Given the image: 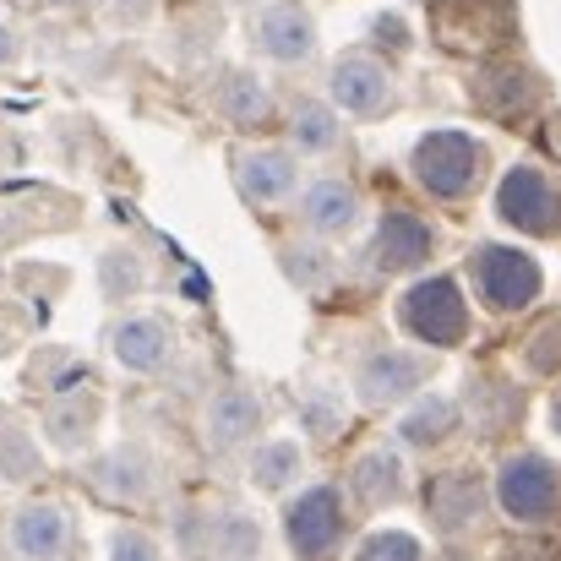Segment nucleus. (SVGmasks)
Returning <instances> with one entry per match:
<instances>
[{
	"instance_id": "obj_1",
	"label": "nucleus",
	"mask_w": 561,
	"mask_h": 561,
	"mask_svg": "<svg viewBox=\"0 0 561 561\" xmlns=\"http://www.w3.org/2000/svg\"><path fill=\"white\" fill-rule=\"evenodd\" d=\"M398 328L414 333V339L431 344V350H453V344H463V339H469V300H463L458 278L431 273V278L409 284L403 300H398Z\"/></svg>"
},
{
	"instance_id": "obj_2",
	"label": "nucleus",
	"mask_w": 561,
	"mask_h": 561,
	"mask_svg": "<svg viewBox=\"0 0 561 561\" xmlns=\"http://www.w3.org/2000/svg\"><path fill=\"white\" fill-rule=\"evenodd\" d=\"M409 170L414 181L431 191V196H469L480 186V170H485V148L458 131V126H442V131H425L414 148H409Z\"/></svg>"
},
{
	"instance_id": "obj_3",
	"label": "nucleus",
	"mask_w": 561,
	"mask_h": 561,
	"mask_svg": "<svg viewBox=\"0 0 561 561\" xmlns=\"http://www.w3.org/2000/svg\"><path fill=\"white\" fill-rule=\"evenodd\" d=\"M469 278H474V289L491 311H524L546 289L540 262L518 245H502V240H485V245L469 251Z\"/></svg>"
},
{
	"instance_id": "obj_4",
	"label": "nucleus",
	"mask_w": 561,
	"mask_h": 561,
	"mask_svg": "<svg viewBox=\"0 0 561 561\" xmlns=\"http://www.w3.org/2000/svg\"><path fill=\"white\" fill-rule=\"evenodd\" d=\"M496 218L524 234H561V181L540 164H513L496 186Z\"/></svg>"
},
{
	"instance_id": "obj_5",
	"label": "nucleus",
	"mask_w": 561,
	"mask_h": 561,
	"mask_svg": "<svg viewBox=\"0 0 561 561\" xmlns=\"http://www.w3.org/2000/svg\"><path fill=\"white\" fill-rule=\"evenodd\" d=\"M496 502H502L507 518H518V524H546V518L561 507L557 463L540 458V453H518V458H507L502 474H496Z\"/></svg>"
},
{
	"instance_id": "obj_6",
	"label": "nucleus",
	"mask_w": 561,
	"mask_h": 561,
	"mask_svg": "<svg viewBox=\"0 0 561 561\" xmlns=\"http://www.w3.org/2000/svg\"><path fill=\"white\" fill-rule=\"evenodd\" d=\"M328 93H333V110L355 115V121H381L392 110V77L376 55H344L328 77Z\"/></svg>"
},
{
	"instance_id": "obj_7",
	"label": "nucleus",
	"mask_w": 561,
	"mask_h": 561,
	"mask_svg": "<svg viewBox=\"0 0 561 561\" xmlns=\"http://www.w3.org/2000/svg\"><path fill=\"white\" fill-rule=\"evenodd\" d=\"M284 529H289L295 557L328 561V557H333V546H339V535H344V507H339V491H333V485H311V491L289 507Z\"/></svg>"
},
{
	"instance_id": "obj_8",
	"label": "nucleus",
	"mask_w": 561,
	"mask_h": 561,
	"mask_svg": "<svg viewBox=\"0 0 561 561\" xmlns=\"http://www.w3.org/2000/svg\"><path fill=\"white\" fill-rule=\"evenodd\" d=\"M431 251H436V229L420 213L392 207L381 218V229H376V267L381 273H414V267L431 262Z\"/></svg>"
},
{
	"instance_id": "obj_9",
	"label": "nucleus",
	"mask_w": 561,
	"mask_h": 561,
	"mask_svg": "<svg viewBox=\"0 0 561 561\" xmlns=\"http://www.w3.org/2000/svg\"><path fill=\"white\" fill-rule=\"evenodd\" d=\"M431 376V360H420V355H409V350H376L360 360V371H355V387H360V398L366 403H398V398H409L420 381Z\"/></svg>"
},
{
	"instance_id": "obj_10",
	"label": "nucleus",
	"mask_w": 561,
	"mask_h": 561,
	"mask_svg": "<svg viewBox=\"0 0 561 561\" xmlns=\"http://www.w3.org/2000/svg\"><path fill=\"white\" fill-rule=\"evenodd\" d=\"M110 350H115V360H121L126 371H159V366L170 360L175 339H170V322H164L159 311H137V317H121V322H115Z\"/></svg>"
},
{
	"instance_id": "obj_11",
	"label": "nucleus",
	"mask_w": 561,
	"mask_h": 561,
	"mask_svg": "<svg viewBox=\"0 0 561 561\" xmlns=\"http://www.w3.org/2000/svg\"><path fill=\"white\" fill-rule=\"evenodd\" d=\"M11 546L22 561H60L71 551V518L55 502H33L11 518Z\"/></svg>"
},
{
	"instance_id": "obj_12",
	"label": "nucleus",
	"mask_w": 561,
	"mask_h": 561,
	"mask_svg": "<svg viewBox=\"0 0 561 561\" xmlns=\"http://www.w3.org/2000/svg\"><path fill=\"white\" fill-rule=\"evenodd\" d=\"M256 38H262V49H267L273 60H284V66H300V60L317 55V22H311L300 5H289V0H278V5H267V11L256 16Z\"/></svg>"
},
{
	"instance_id": "obj_13",
	"label": "nucleus",
	"mask_w": 561,
	"mask_h": 561,
	"mask_svg": "<svg viewBox=\"0 0 561 561\" xmlns=\"http://www.w3.org/2000/svg\"><path fill=\"white\" fill-rule=\"evenodd\" d=\"M300 218H306V229H317V234H344L355 218H360V196L350 181H311L306 196H300Z\"/></svg>"
},
{
	"instance_id": "obj_14",
	"label": "nucleus",
	"mask_w": 561,
	"mask_h": 561,
	"mask_svg": "<svg viewBox=\"0 0 561 561\" xmlns=\"http://www.w3.org/2000/svg\"><path fill=\"white\" fill-rule=\"evenodd\" d=\"M256 420H262L256 398H251L245 387H224V392H213V403H207V442H213L218 453H229V447L251 442Z\"/></svg>"
},
{
	"instance_id": "obj_15",
	"label": "nucleus",
	"mask_w": 561,
	"mask_h": 561,
	"mask_svg": "<svg viewBox=\"0 0 561 561\" xmlns=\"http://www.w3.org/2000/svg\"><path fill=\"white\" fill-rule=\"evenodd\" d=\"M234 181H240V191H245L251 202H284L289 191L300 186L295 159H289L284 148H256V153H245L240 170H234Z\"/></svg>"
},
{
	"instance_id": "obj_16",
	"label": "nucleus",
	"mask_w": 561,
	"mask_h": 561,
	"mask_svg": "<svg viewBox=\"0 0 561 561\" xmlns=\"http://www.w3.org/2000/svg\"><path fill=\"white\" fill-rule=\"evenodd\" d=\"M93 485L121 496V502H137V496L153 491V458L142 447H115V453H104L93 463Z\"/></svg>"
},
{
	"instance_id": "obj_17",
	"label": "nucleus",
	"mask_w": 561,
	"mask_h": 561,
	"mask_svg": "<svg viewBox=\"0 0 561 561\" xmlns=\"http://www.w3.org/2000/svg\"><path fill=\"white\" fill-rule=\"evenodd\" d=\"M480 507H485V491H480L474 474H447V480H436V491H431V513H436V524H442L447 535L469 529V524L480 518Z\"/></svg>"
},
{
	"instance_id": "obj_18",
	"label": "nucleus",
	"mask_w": 561,
	"mask_h": 561,
	"mask_svg": "<svg viewBox=\"0 0 561 561\" xmlns=\"http://www.w3.org/2000/svg\"><path fill=\"white\" fill-rule=\"evenodd\" d=\"M350 485H355V496H360L366 507H387V502H398V496H403V463H398V453H387V447L366 453V458L355 463Z\"/></svg>"
},
{
	"instance_id": "obj_19",
	"label": "nucleus",
	"mask_w": 561,
	"mask_h": 561,
	"mask_svg": "<svg viewBox=\"0 0 561 561\" xmlns=\"http://www.w3.org/2000/svg\"><path fill=\"white\" fill-rule=\"evenodd\" d=\"M213 93H218V115H229L234 126H256L267 115V88L251 71H224Z\"/></svg>"
},
{
	"instance_id": "obj_20",
	"label": "nucleus",
	"mask_w": 561,
	"mask_h": 561,
	"mask_svg": "<svg viewBox=\"0 0 561 561\" xmlns=\"http://www.w3.org/2000/svg\"><path fill=\"white\" fill-rule=\"evenodd\" d=\"M453 425H458V403H453V398H420V403L403 414L398 436H403L409 447H436L442 436H453Z\"/></svg>"
},
{
	"instance_id": "obj_21",
	"label": "nucleus",
	"mask_w": 561,
	"mask_h": 561,
	"mask_svg": "<svg viewBox=\"0 0 561 561\" xmlns=\"http://www.w3.org/2000/svg\"><path fill=\"white\" fill-rule=\"evenodd\" d=\"M289 137H295V148H306V153H333V148H339V110L322 104V99H306V104L295 110V121H289Z\"/></svg>"
},
{
	"instance_id": "obj_22",
	"label": "nucleus",
	"mask_w": 561,
	"mask_h": 561,
	"mask_svg": "<svg viewBox=\"0 0 561 561\" xmlns=\"http://www.w3.org/2000/svg\"><path fill=\"white\" fill-rule=\"evenodd\" d=\"M137 284H142V256L137 251H104L99 256V289L110 300H126Z\"/></svg>"
},
{
	"instance_id": "obj_23",
	"label": "nucleus",
	"mask_w": 561,
	"mask_h": 561,
	"mask_svg": "<svg viewBox=\"0 0 561 561\" xmlns=\"http://www.w3.org/2000/svg\"><path fill=\"white\" fill-rule=\"evenodd\" d=\"M295 469H300V447H295V442H273V447H262V453H256V463H251V474H256V485H262V491L289 485V480H295Z\"/></svg>"
},
{
	"instance_id": "obj_24",
	"label": "nucleus",
	"mask_w": 561,
	"mask_h": 561,
	"mask_svg": "<svg viewBox=\"0 0 561 561\" xmlns=\"http://www.w3.org/2000/svg\"><path fill=\"white\" fill-rule=\"evenodd\" d=\"M218 561H256V546H262V535H256V524L245 518V513H229V518H218Z\"/></svg>"
},
{
	"instance_id": "obj_25",
	"label": "nucleus",
	"mask_w": 561,
	"mask_h": 561,
	"mask_svg": "<svg viewBox=\"0 0 561 561\" xmlns=\"http://www.w3.org/2000/svg\"><path fill=\"white\" fill-rule=\"evenodd\" d=\"M284 267H289V278H295L300 289H322L328 273H333V262H328L317 245H289V251H284Z\"/></svg>"
},
{
	"instance_id": "obj_26",
	"label": "nucleus",
	"mask_w": 561,
	"mask_h": 561,
	"mask_svg": "<svg viewBox=\"0 0 561 561\" xmlns=\"http://www.w3.org/2000/svg\"><path fill=\"white\" fill-rule=\"evenodd\" d=\"M355 561H420V540L403 535V529H376Z\"/></svg>"
},
{
	"instance_id": "obj_27",
	"label": "nucleus",
	"mask_w": 561,
	"mask_h": 561,
	"mask_svg": "<svg viewBox=\"0 0 561 561\" xmlns=\"http://www.w3.org/2000/svg\"><path fill=\"white\" fill-rule=\"evenodd\" d=\"M110 561H159V546L148 535H137V529H121L115 546H110Z\"/></svg>"
},
{
	"instance_id": "obj_28",
	"label": "nucleus",
	"mask_w": 561,
	"mask_h": 561,
	"mask_svg": "<svg viewBox=\"0 0 561 561\" xmlns=\"http://www.w3.org/2000/svg\"><path fill=\"white\" fill-rule=\"evenodd\" d=\"M529 366H535V371L561 366V328H551L546 339H535V344H529Z\"/></svg>"
},
{
	"instance_id": "obj_29",
	"label": "nucleus",
	"mask_w": 561,
	"mask_h": 561,
	"mask_svg": "<svg viewBox=\"0 0 561 561\" xmlns=\"http://www.w3.org/2000/svg\"><path fill=\"white\" fill-rule=\"evenodd\" d=\"M11 60H16V33H11V27L0 22V71H5Z\"/></svg>"
},
{
	"instance_id": "obj_30",
	"label": "nucleus",
	"mask_w": 561,
	"mask_h": 561,
	"mask_svg": "<svg viewBox=\"0 0 561 561\" xmlns=\"http://www.w3.org/2000/svg\"><path fill=\"white\" fill-rule=\"evenodd\" d=\"M551 420H557V431H561V398H557V409H551Z\"/></svg>"
}]
</instances>
